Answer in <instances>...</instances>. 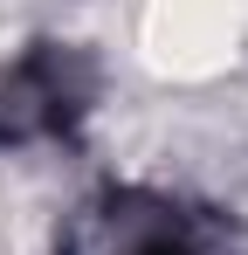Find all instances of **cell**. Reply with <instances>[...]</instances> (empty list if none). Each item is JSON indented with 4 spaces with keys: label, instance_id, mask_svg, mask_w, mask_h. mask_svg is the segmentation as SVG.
<instances>
[{
    "label": "cell",
    "instance_id": "6da1fadb",
    "mask_svg": "<svg viewBox=\"0 0 248 255\" xmlns=\"http://www.w3.org/2000/svg\"><path fill=\"white\" fill-rule=\"evenodd\" d=\"M118 48L165 104H214L248 83V0H124Z\"/></svg>",
    "mask_w": 248,
    "mask_h": 255
}]
</instances>
